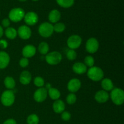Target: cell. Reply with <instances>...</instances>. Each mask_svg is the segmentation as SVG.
<instances>
[{"label":"cell","instance_id":"obj_34","mask_svg":"<svg viewBox=\"0 0 124 124\" xmlns=\"http://www.w3.org/2000/svg\"><path fill=\"white\" fill-rule=\"evenodd\" d=\"M10 24V22L9 19L4 18V19L2 21V25L4 27H6V28L8 27Z\"/></svg>","mask_w":124,"mask_h":124},{"label":"cell","instance_id":"obj_30","mask_svg":"<svg viewBox=\"0 0 124 124\" xmlns=\"http://www.w3.org/2000/svg\"><path fill=\"white\" fill-rule=\"evenodd\" d=\"M76 99H77L76 96L73 93H70V94L67 96L66 98L67 102L69 104H70V105H72V104H75L76 101Z\"/></svg>","mask_w":124,"mask_h":124},{"label":"cell","instance_id":"obj_7","mask_svg":"<svg viewBox=\"0 0 124 124\" xmlns=\"http://www.w3.org/2000/svg\"><path fill=\"white\" fill-rule=\"evenodd\" d=\"M99 47V41L95 38H90L87 40V42H86V50L88 53H92V54L96 53L98 50Z\"/></svg>","mask_w":124,"mask_h":124},{"label":"cell","instance_id":"obj_23","mask_svg":"<svg viewBox=\"0 0 124 124\" xmlns=\"http://www.w3.org/2000/svg\"><path fill=\"white\" fill-rule=\"evenodd\" d=\"M5 35L7 38L10 39H14L16 37L18 33L15 28L7 27L5 31Z\"/></svg>","mask_w":124,"mask_h":124},{"label":"cell","instance_id":"obj_15","mask_svg":"<svg viewBox=\"0 0 124 124\" xmlns=\"http://www.w3.org/2000/svg\"><path fill=\"white\" fill-rule=\"evenodd\" d=\"M10 62V56L4 51L0 52V69H6Z\"/></svg>","mask_w":124,"mask_h":124},{"label":"cell","instance_id":"obj_32","mask_svg":"<svg viewBox=\"0 0 124 124\" xmlns=\"http://www.w3.org/2000/svg\"><path fill=\"white\" fill-rule=\"evenodd\" d=\"M19 65L23 68H25L28 66L29 64V61L28 58H22L19 61Z\"/></svg>","mask_w":124,"mask_h":124},{"label":"cell","instance_id":"obj_37","mask_svg":"<svg viewBox=\"0 0 124 124\" xmlns=\"http://www.w3.org/2000/svg\"><path fill=\"white\" fill-rule=\"evenodd\" d=\"M3 33H4L3 29H2V27L0 25V38H1L2 36V35H3Z\"/></svg>","mask_w":124,"mask_h":124},{"label":"cell","instance_id":"obj_8","mask_svg":"<svg viewBox=\"0 0 124 124\" xmlns=\"http://www.w3.org/2000/svg\"><path fill=\"white\" fill-rule=\"evenodd\" d=\"M67 43V46L70 48V49H76L81 46V43H82V38L79 35H71L68 38Z\"/></svg>","mask_w":124,"mask_h":124},{"label":"cell","instance_id":"obj_13","mask_svg":"<svg viewBox=\"0 0 124 124\" xmlns=\"http://www.w3.org/2000/svg\"><path fill=\"white\" fill-rule=\"evenodd\" d=\"M110 96H109L108 93L105 90H99L96 92L94 96V99L98 102V103H105L108 101L109 99Z\"/></svg>","mask_w":124,"mask_h":124},{"label":"cell","instance_id":"obj_6","mask_svg":"<svg viewBox=\"0 0 124 124\" xmlns=\"http://www.w3.org/2000/svg\"><path fill=\"white\" fill-rule=\"evenodd\" d=\"M62 56L59 52L54 51L46 54V61L48 64L52 65H57L61 62Z\"/></svg>","mask_w":124,"mask_h":124},{"label":"cell","instance_id":"obj_9","mask_svg":"<svg viewBox=\"0 0 124 124\" xmlns=\"http://www.w3.org/2000/svg\"><path fill=\"white\" fill-rule=\"evenodd\" d=\"M47 90L44 87H41L35 91L33 95L34 99L37 102H42L47 99Z\"/></svg>","mask_w":124,"mask_h":124},{"label":"cell","instance_id":"obj_5","mask_svg":"<svg viewBox=\"0 0 124 124\" xmlns=\"http://www.w3.org/2000/svg\"><path fill=\"white\" fill-rule=\"evenodd\" d=\"M53 25L51 23L45 22L42 23L38 28V32L41 36L44 38H48L53 34Z\"/></svg>","mask_w":124,"mask_h":124},{"label":"cell","instance_id":"obj_3","mask_svg":"<svg viewBox=\"0 0 124 124\" xmlns=\"http://www.w3.org/2000/svg\"><path fill=\"white\" fill-rule=\"evenodd\" d=\"M25 14L24 9L20 7H16V8H12L10 11L8 13V18H9V20L14 23H18L24 19Z\"/></svg>","mask_w":124,"mask_h":124},{"label":"cell","instance_id":"obj_1","mask_svg":"<svg viewBox=\"0 0 124 124\" xmlns=\"http://www.w3.org/2000/svg\"><path fill=\"white\" fill-rule=\"evenodd\" d=\"M104 73L100 67L93 66L90 67L87 71V76L88 78L93 81H99L104 78Z\"/></svg>","mask_w":124,"mask_h":124},{"label":"cell","instance_id":"obj_39","mask_svg":"<svg viewBox=\"0 0 124 124\" xmlns=\"http://www.w3.org/2000/svg\"><path fill=\"white\" fill-rule=\"evenodd\" d=\"M32 1H39V0H32Z\"/></svg>","mask_w":124,"mask_h":124},{"label":"cell","instance_id":"obj_27","mask_svg":"<svg viewBox=\"0 0 124 124\" xmlns=\"http://www.w3.org/2000/svg\"><path fill=\"white\" fill-rule=\"evenodd\" d=\"M65 25L62 23H56L53 25V30L57 33H62L65 30Z\"/></svg>","mask_w":124,"mask_h":124},{"label":"cell","instance_id":"obj_16","mask_svg":"<svg viewBox=\"0 0 124 124\" xmlns=\"http://www.w3.org/2000/svg\"><path fill=\"white\" fill-rule=\"evenodd\" d=\"M74 72L78 75H82L87 72V67L84 63L76 62L73 64L72 67Z\"/></svg>","mask_w":124,"mask_h":124},{"label":"cell","instance_id":"obj_21","mask_svg":"<svg viewBox=\"0 0 124 124\" xmlns=\"http://www.w3.org/2000/svg\"><path fill=\"white\" fill-rule=\"evenodd\" d=\"M4 84L5 87H6L7 89L10 90L15 88L16 85L15 81L14 79L12 77H11V76H7V77L4 79Z\"/></svg>","mask_w":124,"mask_h":124},{"label":"cell","instance_id":"obj_29","mask_svg":"<svg viewBox=\"0 0 124 124\" xmlns=\"http://www.w3.org/2000/svg\"><path fill=\"white\" fill-rule=\"evenodd\" d=\"M67 58L70 61H73L77 57V54H76V52H75V50L70 49L67 51Z\"/></svg>","mask_w":124,"mask_h":124},{"label":"cell","instance_id":"obj_12","mask_svg":"<svg viewBox=\"0 0 124 124\" xmlns=\"http://www.w3.org/2000/svg\"><path fill=\"white\" fill-rule=\"evenodd\" d=\"M81 87V82L79 79L76 78L71 79L70 80L67 85V88L71 93H76Z\"/></svg>","mask_w":124,"mask_h":124},{"label":"cell","instance_id":"obj_11","mask_svg":"<svg viewBox=\"0 0 124 124\" xmlns=\"http://www.w3.org/2000/svg\"><path fill=\"white\" fill-rule=\"evenodd\" d=\"M18 35L19 37L23 39H29L31 35V30L29 26L25 25H21L18 29Z\"/></svg>","mask_w":124,"mask_h":124},{"label":"cell","instance_id":"obj_22","mask_svg":"<svg viewBox=\"0 0 124 124\" xmlns=\"http://www.w3.org/2000/svg\"><path fill=\"white\" fill-rule=\"evenodd\" d=\"M47 92L50 98L53 100H58L61 96L60 92L55 88H50Z\"/></svg>","mask_w":124,"mask_h":124},{"label":"cell","instance_id":"obj_26","mask_svg":"<svg viewBox=\"0 0 124 124\" xmlns=\"http://www.w3.org/2000/svg\"><path fill=\"white\" fill-rule=\"evenodd\" d=\"M39 122V117L35 114H31L29 115L27 119V122L28 124H38Z\"/></svg>","mask_w":124,"mask_h":124},{"label":"cell","instance_id":"obj_33","mask_svg":"<svg viewBox=\"0 0 124 124\" xmlns=\"http://www.w3.org/2000/svg\"><path fill=\"white\" fill-rule=\"evenodd\" d=\"M61 118L63 121H68L71 118V114L68 111H63L61 115Z\"/></svg>","mask_w":124,"mask_h":124},{"label":"cell","instance_id":"obj_2","mask_svg":"<svg viewBox=\"0 0 124 124\" xmlns=\"http://www.w3.org/2000/svg\"><path fill=\"white\" fill-rule=\"evenodd\" d=\"M110 98L112 102L115 105H122L124 102V90L119 88H113L110 93Z\"/></svg>","mask_w":124,"mask_h":124},{"label":"cell","instance_id":"obj_25","mask_svg":"<svg viewBox=\"0 0 124 124\" xmlns=\"http://www.w3.org/2000/svg\"><path fill=\"white\" fill-rule=\"evenodd\" d=\"M38 50L42 54H47L49 51V46L46 42H42L38 46Z\"/></svg>","mask_w":124,"mask_h":124},{"label":"cell","instance_id":"obj_35","mask_svg":"<svg viewBox=\"0 0 124 124\" xmlns=\"http://www.w3.org/2000/svg\"><path fill=\"white\" fill-rule=\"evenodd\" d=\"M8 46V43L7 41L4 39H1L0 40V47L2 49H5Z\"/></svg>","mask_w":124,"mask_h":124},{"label":"cell","instance_id":"obj_14","mask_svg":"<svg viewBox=\"0 0 124 124\" xmlns=\"http://www.w3.org/2000/svg\"><path fill=\"white\" fill-rule=\"evenodd\" d=\"M36 52V47L32 45H27L22 50V54L24 58H31L35 54Z\"/></svg>","mask_w":124,"mask_h":124},{"label":"cell","instance_id":"obj_36","mask_svg":"<svg viewBox=\"0 0 124 124\" xmlns=\"http://www.w3.org/2000/svg\"><path fill=\"white\" fill-rule=\"evenodd\" d=\"M3 124H16V122L13 119H8L5 121Z\"/></svg>","mask_w":124,"mask_h":124},{"label":"cell","instance_id":"obj_19","mask_svg":"<svg viewBox=\"0 0 124 124\" xmlns=\"http://www.w3.org/2000/svg\"><path fill=\"white\" fill-rule=\"evenodd\" d=\"M31 81V75L29 71H23L19 76V81L23 85H27Z\"/></svg>","mask_w":124,"mask_h":124},{"label":"cell","instance_id":"obj_31","mask_svg":"<svg viewBox=\"0 0 124 124\" xmlns=\"http://www.w3.org/2000/svg\"><path fill=\"white\" fill-rule=\"evenodd\" d=\"M34 84L38 87H42L44 85V80L43 79V78H42L40 76H37V77L35 78L34 79Z\"/></svg>","mask_w":124,"mask_h":124},{"label":"cell","instance_id":"obj_17","mask_svg":"<svg viewBox=\"0 0 124 124\" xmlns=\"http://www.w3.org/2000/svg\"><path fill=\"white\" fill-rule=\"evenodd\" d=\"M61 14L58 10L53 9L48 14V20L51 23H56L60 20Z\"/></svg>","mask_w":124,"mask_h":124},{"label":"cell","instance_id":"obj_24","mask_svg":"<svg viewBox=\"0 0 124 124\" xmlns=\"http://www.w3.org/2000/svg\"><path fill=\"white\" fill-rule=\"evenodd\" d=\"M58 4L63 8H70L74 4L75 0H56Z\"/></svg>","mask_w":124,"mask_h":124},{"label":"cell","instance_id":"obj_4","mask_svg":"<svg viewBox=\"0 0 124 124\" xmlns=\"http://www.w3.org/2000/svg\"><path fill=\"white\" fill-rule=\"evenodd\" d=\"M15 100V93L10 90L4 91L1 95V103L5 107H10L13 105Z\"/></svg>","mask_w":124,"mask_h":124},{"label":"cell","instance_id":"obj_20","mask_svg":"<svg viewBox=\"0 0 124 124\" xmlns=\"http://www.w3.org/2000/svg\"><path fill=\"white\" fill-rule=\"evenodd\" d=\"M101 86L104 90L106 92L111 91L114 88V85L112 81L108 78H105L102 81Z\"/></svg>","mask_w":124,"mask_h":124},{"label":"cell","instance_id":"obj_28","mask_svg":"<svg viewBox=\"0 0 124 124\" xmlns=\"http://www.w3.org/2000/svg\"><path fill=\"white\" fill-rule=\"evenodd\" d=\"M84 64L87 67H89L90 68L93 67L94 64V59L92 56H87L84 59Z\"/></svg>","mask_w":124,"mask_h":124},{"label":"cell","instance_id":"obj_10","mask_svg":"<svg viewBox=\"0 0 124 124\" xmlns=\"http://www.w3.org/2000/svg\"><path fill=\"white\" fill-rule=\"evenodd\" d=\"M24 22L28 25H34L38 22V16L34 12H29L25 14Z\"/></svg>","mask_w":124,"mask_h":124},{"label":"cell","instance_id":"obj_18","mask_svg":"<svg viewBox=\"0 0 124 124\" xmlns=\"http://www.w3.org/2000/svg\"><path fill=\"white\" fill-rule=\"evenodd\" d=\"M65 103L62 100H56L53 104V109L56 113H62L65 111Z\"/></svg>","mask_w":124,"mask_h":124},{"label":"cell","instance_id":"obj_38","mask_svg":"<svg viewBox=\"0 0 124 124\" xmlns=\"http://www.w3.org/2000/svg\"><path fill=\"white\" fill-rule=\"evenodd\" d=\"M19 1H21V2H25V1H26L27 0H18Z\"/></svg>","mask_w":124,"mask_h":124}]
</instances>
